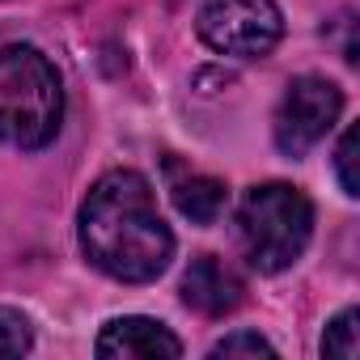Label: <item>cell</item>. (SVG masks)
<instances>
[{
  "label": "cell",
  "mask_w": 360,
  "mask_h": 360,
  "mask_svg": "<svg viewBox=\"0 0 360 360\" xmlns=\"http://www.w3.org/2000/svg\"><path fill=\"white\" fill-rule=\"evenodd\" d=\"M34 343V330H30V318L22 309H9L0 305V360L9 356H26Z\"/></svg>",
  "instance_id": "obj_10"
},
{
  "label": "cell",
  "mask_w": 360,
  "mask_h": 360,
  "mask_svg": "<svg viewBox=\"0 0 360 360\" xmlns=\"http://www.w3.org/2000/svg\"><path fill=\"white\" fill-rule=\"evenodd\" d=\"M309 233H314V204L297 187L263 183L246 191L238 208V238H242L250 267H259L263 276L288 271L305 255Z\"/></svg>",
  "instance_id": "obj_3"
},
{
  "label": "cell",
  "mask_w": 360,
  "mask_h": 360,
  "mask_svg": "<svg viewBox=\"0 0 360 360\" xmlns=\"http://www.w3.org/2000/svg\"><path fill=\"white\" fill-rule=\"evenodd\" d=\"M360 314L356 309H343L330 326H326V335H322V356H339V360H356V352H360Z\"/></svg>",
  "instance_id": "obj_9"
},
{
  "label": "cell",
  "mask_w": 360,
  "mask_h": 360,
  "mask_svg": "<svg viewBox=\"0 0 360 360\" xmlns=\"http://www.w3.org/2000/svg\"><path fill=\"white\" fill-rule=\"evenodd\" d=\"M94 352L102 360H157V356H183V343L178 335L157 322V318H140V314H127V318H110L94 343Z\"/></svg>",
  "instance_id": "obj_6"
},
{
  "label": "cell",
  "mask_w": 360,
  "mask_h": 360,
  "mask_svg": "<svg viewBox=\"0 0 360 360\" xmlns=\"http://www.w3.org/2000/svg\"><path fill=\"white\" fill-rule=\"evenodd\" d=\"M64 119V85L56 64L26 43L0 47V140L13 148H47Z\"/></svg>",
  "instance_id": "obj_2"
},
{
  "label": "cell",
  "mask_w": 360,
  "mask_h": 360,
  "mask_svg": "<svg viewBox=\"0 0 360 360\" xmlns=\"http://www.w3.org/2000/svg\"><path fill=\"white\" fill-rule=\"evenodd\" d=\"M77 238L81 255L119 284H148L174 259V233L157 212L148 178L136 169H106L89 187Z\"/></svg>",
  "instance_id": "obj_1"
},
{
  "label": "cell",
  "mask_w": 360,
  "mask_h": 360,
  "mask_svg": "<svg viewBox=\"0 0 360 360\" xmlns=\"http://www.w3.org/2000/svg\"><path fill=\"white\" fill-rule=\"evenodd\" d=\"M242 292H246L242 276L217 255H200L183 271V301L204 318H225L229 309L242 305Z\"/></svg>",
  "instance_id": "obj_7"
},
{
  "label": "cell",
  "mask_w": 360,
  "mask_h": 360,
  "mask_svg": "<svg viewBox=\"0 0 360 360\" xmlns=\"http://www.w3.org/2000/svg\"><path fill=\"white\" fill-rule=\"evenodd\" d=\"M195 26L212 51L233 60H263L284 34V13L276 0H204Z\"/></svg>",
  "instance_id": "obj_4"
},
{
  "label": "cell",
  "mask_w": 360,
  "mask_h": 360,
  "mask_svg": "<svg viewBox=\"0 0 360 360\" xmlns=\"http://www.w3.org/2000/svg\"><path fill=\"white\" fill-rule=\"evenodd\" d=\"M352 165H356V127H347L339 136V148H335V174H339V187H343L347 200L360 195V183H356V169Z\"/></svg>",
  "instance_id": "obj_12"
},
{
  "label": "cell",
  "mask_w": 360,
  "mask_h": 360,
  "mask_svg": "<svg viewBox=\"0 0 360 360\" xmlns=\"http://www.w3.org/2000/svg\"><path fill=\"white\" fill-rule=\"evenodd\" d=\"M174 208L183 212L191 225H217L221 212L229 208V191H225L221 178L195 174V178H183V183L174 187Z\"/></svg>",
  "instance_id": "obj_8"
},
{
  "label": "cell",
  "mask_w": 360,
  "mask_h": 360,
  "mask_svg": "<svg viewBox=\"0 0 360 360\" xmlns=\"http://www.w3.org/2000/svg\"><path fill=\"white\" fill-rule=\"evenodd\" d=\"M208 356H212V360H221V356H276V347H271L259 330H233V335H225L221 343H212Z\"/></svg>",
  "instance_id": "obj_11"
},
{
  "label": "cell",
  "mask_w": 360,
  "mask_h": 360,
  "mask_svg": "<svg viewBox=\"0 0 360 360\" xmlns=\"http://www.w3.org/2000/svg\"><path fill=\"white\" fill-rule=\"evenodd\" d=\"M343 115V94L335 81L326 77H297L288 81L280 106H276V119H271V136H276V148L284 157H305Z\"/></svg>",
  "instance_id": "obj_5"
}]
</instances>
